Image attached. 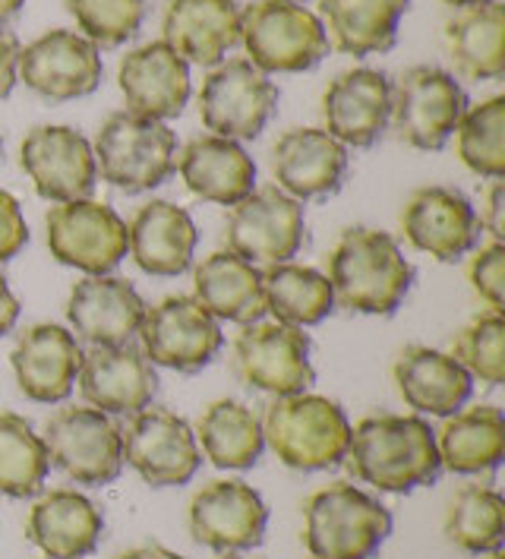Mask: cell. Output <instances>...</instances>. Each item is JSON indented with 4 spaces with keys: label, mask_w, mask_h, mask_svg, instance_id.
<instances>
[{
    "label": "cell",
    "mask_w": 505,
    "mask_h": 559,
    "mask_svg": "<svg viewBox=\"0 0 505 559\" xmlns=\"http://www.w3.org/2000/svg\"><path fill=\"white\" fill-rule=\"evenodd\" d=\"M480 225L493 235L496 243H503L505 237V180H493L490 193H486V206L480 215Z\"/></svg>",
    "instance_id": "ee69618b"
},
{
    "label": "cell",
    "mask_w": 505,
    "mask_h": 559,
    "mask_svg": "<svg viewBox=\"0 0 505 559\" xmlns=\"http://www.w3.org/2000/svg\"><path fill=\"white\" fill-rule=\"evenodd\" d=\"M180 177L190 193L218 206H238L256 190V162L247 148L225 136H193L178 158Z\"/></svg>",
    "instance_id": "83f0119b"
},
{
    "label": "cell",
    "mask_w": 505,
    "mask_h": 559,
    "mask_svg": "<svg viewBox=\"0 0 505 559\" xmlns=\"http://www.w3.org/2000/svg\"><path fill=\"white\" fill-rule=\"evenodd\" d=\"M221 559H243V557H238V554H225V557Z\"/></svg>",
    "instance_id": "f907efd6"
},
{
    "label": "cell",
    "mask_w": 505,
    "mask_h": 559,
    "mask_svg": "<svg viewBox=\"0 0 505 559\" xmlns=\"http://www.w3.org/2000/svg\"><path fill=\"white\" fill-rule=\"evenodd\" d=\"M392 377L408 408L420 414H436V417L461 412L474 392L471 373L452 354L426 348V345H411L398 354Z\"/></svg>",
    "instance_id": "f1b7e54d"
},
{
    "label": "cell",
    "mask_w": 505,
    "mask_h": 559,
    "mask_svg": "<svg viewBox=\"0 0 505 559\" xmlns=\"http://www.w3.org/2000/svg\"><path fill=\"white\" fill-rule=\"evenodd\" d=\"M465 111L468 98L458 80L440 67L420 63L401 73V80L392 86L388 123L401 143L436 152L446 146Z\"/></svg>",
    "instance_id": "52a82bcc"
},
{
    "label": "cell",
    "mask_w": 505,
    "mask_h": 559,
    "mask_svg": "<svg viewBox=\"0 0 505 559\" xmlns=\"http://www.w3.org/2000/svg\"><path fill=\"white\" fill-rule=\"evenodd\" d=\"M16 320H20V300L10 292V285H7V278H3V272H0V338H3L7 332H13Z\"/></svg>",
    "instance_id": "f6af8a7d"
},
{
    "label": "cell",
    "mask_w": 505,
    "mask_h": 559,
    "mask_svg": "<svg viewBox=\"0 0 505 559\" xmlns=\"http://www.w3.org/2000/svg\"><path fill=\"white\" fill-rule=\"evenodd\" d=\"M272 175L298 203L326 200L345 183L348 148L320 127H294L272 146Z\"/></svg>",
    "instance_id": "ffe728a7"
},
{
    "label": "cell",
    "mask_w": 505,
    "mask_h": 559,
    "mask_svg": "<svg viewBox=\"0 0 505 559\" xmlns=\"http://www.w3.org/2000/svg\"><path fill=\"white\" fill-rule=\"evenodd\" d=\"M76 383L89 408L115 417L146 412L158 392L155 367L133 342L115 348H92L89 354H83Z\"/></svg>",
    "instance_id": "d6986e66"
},
{
    "label": "cell",
    "mask_w": 505,
    "mask_h": 559,
    "mask_svg": "<svg viewBox=\"0 0 505 559\" xmlns=\"http://www.w3.org/2000/svg\"><path fill=\"white\" fill-rule=\"evenodd\" d=\"M225 243L253 265L291 263L306 243L303 206L278 187H260L225 222Z\"/></svg>",
    "instance_id": "9c48e42d"
},
{
    "label": "cell",
    "mask_w": 505,
    "mask_h": 559,
    "mask_svg": "<svg viewBox=\"0 0 505 559\" xmlns=\"http://www.w3.org/2000/svg\"><path fill=\"white\" fill-rule=\"evenodd\" d=\"M263 440L294 472H326L345 462L351 420L326 395H278L263 414Z\"/></svg>",
    "instance_id": "3957f363"
},
{
    "label": "cell",
    "mask_w": 505,
    "mask_h": 559,
    "mask_svg": "<svg viewBox=\"0 0 505 559\" xmlns=\"http://www.w3.org/2000/svg\"><path fill=\"white\" fill-rule=\"evenodd\" d=\"M26 243H29V228L23 209L7 190H0V263L13 260Z\"/></svg>",
    "instance_id": "b9f144b4"
},
{
    "label": "cell",
    "mask_w": 505,
    "mask_h": 559,
    "mask_svg": "<svg viewBox=\"0 0 505 559\" xmlns=\"http://www.w3.org/2000/svg\"><path fill=\"white\" fill-rule=\"evenodd\" d=\"M118 559H183V557H178V554H175V550H168V547H158V544H143V547H133V550L120 554Z\"/></svg>",
    "instance_id": "bcb514c9"
},
{
    "label": "cell",
    "mask_w": 505,
    "mask_h": 559,
    "mask_svg": "<svg viewBox=\"0 0 505 559\" xmlns=\"http://www.w3.org/2000/svg\"><path fill=\"white\" fill-rule=\"evenodd\" d=\"M235 373L240 383L268 392L275 399L306 392L316 380L306 332L278 320L247 323L235 342Z\"/></svg>",
    "instance_id": "8fae6325"
},
{
    "label": "cell",
    "mask_w": 505,
    "mask_h": 559,
    "mask_svg": "<svg viewBox=\"0 0 505 559\" xmlns=\"http://www.w3.org/2000/svg\"><path fill=\"white\" fill-rule=\"evenodd\" d=\"M268 509L243 480H212L190 502V534L215 554H243L263 544Z\"/></svg>",
    "instance_id": "e0dca14e"
},
{
    "label": "cell",
    "mask_w": 505,
    "mask_h": 559,
    "mask_svg": "<svg viewBox=\"0 0 505 559\" xmlns=\"http://www.w3.org/2000/svg\"><path fill=\"white\" fill-rule=\"evenodd\" d=\"M48 462L86 487L115 484L123 472V440L111 414L98 408H60L45 424Z\"/></svg>",
    "instance_id": "ba28073f"
},
{
    "label": "cell",
    "mask_w": 505,
    "mask_h": 559,
    "mask_svg": "<svg viewBox=\"0 0 505 559\" xmlns=\"http://www.w3.org/2000/svg\"><path fill=\"white\" fill-rule=\"evenodd\" d=\"M83 354L86 352L80 348L76 335L63 325H29L16 338V348L10 354L20 392L41 405H58L70 399L80 377Z\"/></svg>",
    "instance_id": "603a6c76"
},
{
    "label": "cell",
    "mask_w": 505,
    "mask_h": 559,
    "mask_svg": "<svg viewBox=\"0 0 505 559\" xmlns=\"http://www.w3.org/2000/svg\"><path fill=\"white\" fill-rule=\"evenodd\" d=\"M123 462L149 487H180L190 484L200 465V445L190 424L168 408H146L133 414L130 427L120 430Z\"/></svg>",
    "instance_id": "5bb4252c"
},
{
    "label": "cell",
    "mask_w": 505,
    "mask_h": 559,
    "mask_svg": "<svg viewBox=\"0 0 505 559\" xmlns=\"http://www.w3.org/2000/svg\"><path fill=\"white\" fill-rule=\"evenodd\" d=\"M240 41L263 73H303L328 55L316 13L298 0H256L240 10Z\"/></svg>",
    "instance_id": "8992f818"
},
{
    "label": "cell",
    "mask_w": 505,
    "mask_h": 559,
    "mask_svg": "<svg viewBox=\"0 0 505 559\" xmlns=\"http://www.w3.org/2000/svg\"><path fill=\"white\" fill-rule=\"evenodd\" d=\"M101 48L86 35L51 29L20 51L16 76L48 102H73L92 95L101 83Z\"/></svg>",
    "instance_id": "2e32d148"
},
{
    "label": "cell",
    "mask_w": 505,
    "mask_h": 559,
    "mask_svg": "<svg viewBox=\"0 0 505 559\" xmlns=\"http://www.w3.org/2000/svg\"><path fill=\"white\" fill-rule=\"evenodd\" d=\"M335 307L370 317H392L414 285V265L398 240L376 228H348L328 257Z\"/></svg>",
    "instance_id": "7a4b0ae2"
},
{
    "label": "cell",
    "mask_w": 505,
    "mask_h": 559,
    "mask_svg": "<svg viewBox=\"0 0 505 559\" xmlns=\"http://www.w3.org/2000/svg\"><path fill=\"white\" fill-rule=\"evenodd\" d=\"M392 115V83L383 70L357 67L345 70L328 83L323 95L326 133L341 146L370 148L388 127Z\"/></svg>",
    "instance_id": "44dd1931"
},
{
    "label": "cell",
    "mask_w": 505,
    "mask_h": 559,
    "mask_svg": "<svg viewBox=\"0 0 505 559\" xmlns=\"http://www.w3.org/2000/svg\"><path fill=\"white\" fill-rule=\"evenodd\" d=\"M95 165L120 193H146L161 187L178 168V136L168 123L115 111L95 136Z\"/></svg>",
    "instance_id": "5b68a950"
},
{
    "label": "cell",
    "mask_w": 505,
    "mask_h": 559,
    "mask_svg": "<svg viewBox=\"0 0 505 559\" xmlns=\"http://www.w3.org/2000/svg\"><path fill=\"white\" fill-rule=\"evenodd\" d=\"M490 559H503V550H496V554H490Z\"/></svg>",
    "instance_id": "681fc988"
},
{
    "label": "cell",
    "mask_w": 505,
    "mask_h": 559,
    "mask_svg": "<svg viewBox=\"0 0 505 559\" xmlns=\"http://www.w3.org/2000/svg\"><path fill=\"white\" fill-rule=\"evenodd\" d=\"M448 58L468 80H500L505 73V7L500 0L471 7L446 29Z\"/></svg>",
    "instance_id": "836d02e7"
},
{
    "label": "cell",
    "mask_w": 505,
    "mask_h": 559,
    "mask_svg": "<svg viewBox=\"0 0 505 559\" xmlns=\"http://www.w3.org/2000/svg\"><path fill=\"white\" fill-rule=\"evenodd\" d=\"M278 108V86L247 58L221 60L200 88V118L215 136L256 140Z\"/></svg>",
    "instance_id": "30bf717a"
},
{
    "label": "cell",
    "mask_w": 505,
    "mask_h": 559,
    "mask_svg": "<svg viewBox=\"0 0 505 559\" xmlns=\"http://www.w3.org/2000/svg\"><path fill=\"white\" fill-rule=\"evenodd\" d=\"M468 278L480 300H486L490 310L505 307V247L503 243H486L474 253V260L468 265Z\"/></svg>",
    "instance_id": "60d3db41"
},
{
    "label": "cell",
    "mask_w": 505,
    "mask_h": 559,
    "mask_svg": "<svg viewBox=\"0 0 505 559\" xmlns=\"http://www.w3.org/2000/svg\"><path fill=\"white\" fill-rule=\"evenodd\" d=\"M20 165L48 203L89 200L98 180L92 143L73 127H32L20 146Z\"/></svg>",
    "instance_id": "9a60e30c"
},
{
    "label": "cell",
    "mask_w": 505,
    "mask_h": 559,
    "mask_svg": "<svg viewBox=\"0 0 505 559\" xmlns=\"http://www.w3.org/2000/svg\"><path fill=\"white\" fill-rule=\"evenodd\" d=\"M146 317L140 292L118 275H89L73 285L67 320L92 348H115L133 342Z\"/></svg>",
    "instance_id": "7402d4cb"
},
{
    "label": "cell",
    "mask_w": 505,
    "mask_h": 559,
    "mask_svg": "<svg viewBox=\"0 0 505 559\" xmlns=\"http://www.w3.org/2000/svg\"><path fill=\"white\" fill-rule=\"evenodd\" d=\"M136 335L152 364L178 373H200L225 345L218 320L208 317L196 297L187 295L165 297L161 304L146 307Z\"/></svg>",
    "instance_id": "4fadbf2b"
},
{
    "label": "cell",
    "mask_w": 505,
    "mask_h": 559,
    "mask_svg": "<svg viewBox=\"0 0 505 559\" xmlns=\"http://www.w3.org/2000/svg\"><path fill=\"white\" fill-rule=\"evenodd\" d=\"M118 86L127 111L152 120L178 118L190 98V63L165 41H149L118 67Z\"/></svg>",
    "instance_id": "cb8c5ba5"
},
{
    "label": "cell",
    "mask_w": 505,
    "mask_h": 559,
    "mask_svg": "<svg viewBox=\"0 0 505 559\" xmlns=\"http://www.w3.org/2000/svg\"><path fill=\"white\" fill-rule=\"evenodd\" d=\"M20 41L16 35L7 29H0V98H7L13 86H16V67H20Z\"/></svg>",
    "instance_id": "7bdbcfd3"
},
{
    "label": "cell",
    "mask_w": 505,
    "mask_h": 559,
    "mask_svg": "<svg viewBox=\"0 0 505 559\" xmlns=\"http://www.w3.org/2000/svg\"><path fill=\"white\" fill-rule=\"evenodd\" d=\"M452 357L471 373V380L500 385L505 380V320L500 310H483L465 325L455 342Z\"/></svg>",
    "instance_id": "f35d334b"
},
{
    "label": "cell",
    "mask_w": 505,
    "mask_h": 559,
    "mask_svg": "<svg viewBox=\"0 0 505 559\" xmlns=\"http://www.w3.org/2000/svg\"><path fill=\"white\" fill-rule=\"evenodd\" d=\"M23 3H26V0H0V23L13 20V16L23 10Z\"/></svg>",
    "instance_id": "7dc6e473"
},
{
    "label": "cell",
    "mask_w": 505,
    "mask_h": 559,
    "mask_svg": "<svg viewBox=\"0 0 505 559\" xmlns=\"http://www.w3.org/2000/svg\"><path fill=\"white\" fill-rule=\"evenodd\" d=\"M345 465L351 477L386 493L430 487L443 472L436 430L414 414H373L360 420L351 427Z\"/></svg>",
    "instance_id": "6da1fadb"
},
{
    "label": "cell",
    "mask_w": 505,
    "mask_h": 559,
    "mask_svg": "<svg viewBox=\"0 0 505 559\" xmlns=\"http://www.w3.org/2000/svg\"><path fill=\"white\" fill-rule=\"evenodd\" d=\"M70 16L95 48H120L146 20V0H67Z\"/></svg>",
    "instance_id": "ab89813d"
},
{
    "label": "cell",
    "mask_w": 505,
    "mask_h": 559,
    "mask_svg": "<svg viewBox=\"0 0 505 559\" xmlns=\"http://www.w3.org/2000/svg\"><path fill=\"white\" fill-rule=\"evenodd\" d=\"M26 534L45 557L86 559L101 544L105 519L89 497L60 487L32 506Z\"/></svg>",
    "instance_id": "4316f807"
},
{
    "label": "cell",
    "mask_w": 505,
    "mask_h": 559,
    "mask_svg": "<svg viewBox=\"0 0 505 559\" xmlns=\"http://www.w3.org/2000/svg\"><path fill=\"white\" fill-rule=\"evenodd\" d=\"M448 7H458V10H471V7H483V3H493V0H446Z\"/></svg>",
    "instance_id": "c3c4849f"
},
{
    "label": "cell",
    "mask_w": 505,
    "mask_h": 559,
    "mask_svg": "<svg viewBox=\"0 0 505 559\" xmlns=\"http://www.w3.org/2000/svg\"><path fill=\"white\" fill-rule=\"evenodd\" d=\"M165 45L187 63L218 67L240 45V7L235 0H168Z\"/></svg>",
    "instance_id": "d4e9b609"
},
{
    "label": "cell",
    "mask_w": 505,
    "mask_h": 559,
    "mask_svg": "<svg viewBox=\"0 0 505 559\" xmlns=\"http://www.w3.org/2000/svg\"><path fill=\"white\" fill-rule=\"evenodd\" d=\"M48 250L60 265L86 275H108L127 257V222L108 203L73 200L51 206Z\"/></svg>",
    "instance_id": "7c38bea8"
},
{
    "label": "cell",
    "mask_w": 505,
    "mask_h": 559,
    "mask_svg": "<svg viewBox=\"0 0 505 559\" xmlns=\"http://www.w3.org/2000/svg\"><path fill=\"white\" fill-rule=\"evenodd\" d=\"M323 29L341 55L370 58L395 48L408 0H323Z\"/></svg>",
    "instance_id": "4dcf8cb0"
},
{
    "label": "cell",
    "mask_w": 505,
    "mask_h": 559,
    "mask_svg": "<svg viewBox=\"0 0 505 559\" xmlns=\"http://www.w3.org/2000/svg\"><path fill=\"white\" fill-rule=\"evenodd\" d=\"M401 231L408 243L440 263H455L480 240V218L471 200L455 187H420L401 209Z\"/></svg>",
    "instance_id": "ac0fdd59"
},
{
    "label": "cell",
    "mask_w": 505,
    "mask_h": 559,
    "mask_svg": "<svg viewBox=\"0 0 505 559\" xmlns=\"http://www.w3.org/2000/svg\"><path fill=\"white\" fill-rule=\"evenodd\" d=\"M458 155L480 177H505V98L493 95L458 120Z\"/></svg>",
    "instance_id": "74e56055"
},
{
    "label": "cell",
    "mask_w": 505,
    "mask_h": 559,
    "mask_svg": "<svg viewBox=\"0 0 505 559\" xmlns=\"http://www.w3.org/2000/svg\"><path fill=\"white\" fill-rule=\"evenodd\" d=\"M193 297L212 320L247 325L266 317L263 269L231 250H215L193 269Z\"/></svg>",
    "instance_id": "f546056e"
},
{
    "label": "cell",
    "mask_w": 505,
    "mask_h": 559,
    "mask_svg": "<svg viewBox=\"0 0 505 559\" xmlns=\"http://www.w3.org/2000/svg\"><path fill=\"white\" fill-rule=\"evenodd\" d=\"M505 502L493 487L468 484L455 493L446 512V540L465 554L503 550Z\"/></svg>",
    "instance_id": "8d00e7d4"
},
{
    "label": "cell",
    "mask_w": 505,
    "mask_h": 559,
    "mask_svg": "<svg viewBox=\"0 0 505 559\" xmlns=\"http://www.w3.org/2000/svg\"><path fill=\"white\" fill-rule=\"evenodd\" d=\"M196 437L203 442V452L215 468L228 472H247L260 462L266 440H263V424L235 399H218L196 420Z\"/></svg>",
    "instance_id": "d6a6232c"
},
{
    "label": "cell",
    "mask_w": 505,
    "mask_h": 559,
    "mask_svg": "<svg viewBox=\"0 0 505 559\" xmlns=\"http://www.w3.org/2000/svg\"><path fill=\"white\" fill-rule=\"evenodd\" d=\"M51 472L48 449L26 417L0 414V497L26 500L41 493Z\"/></svg>",
    "instance_id": "d590c367"
},
{
    "label": "cell",
    "mask_w": 505,
    "mask_h": 559,
    "mask_svg": "<svg viewBox=\"0 0 505 559\" xmlns=\"http://www.w3.org/2000/svg\"><path fill=\"white\" fill-rule=\"evenodd\" d=\"M388 534L386 506L354 484H328L303 502V544L316 559H373Z\"/></svg>",
    "instance_id": "277c9868"
},
{
    "label": "cell",
    "mask_w": 505,
    "mask_h": 559,
    "mask_svg": "<svg viewBox=\"0 0 505 559\" xmlns=\"http://www.w3.org/2000/svg\"><path fill=\"white\" fill-rule=\"evenodd\" d=\"M266 313L278 323L320 325L335 310L332 285L320 269L298 263H278L263 269Z\"/></svg>",
    "instance_id": "e575fe53"
},
{
    "label": "cell",
    "mask_w": 505,
    "mask_h": 559,
    "mask_svg": "<svg viewBox=\"0 0 505 559\" xmlns=\"http://www.w3.org/2000/svg\"><path fill=\"white\" fill-rule=\"evenodd\" d=\"M200 231L187 209L152 200L127 225V250L133 263L158 278H175L193 263Z\"/></svg>",
    "instance_id": "484cf974"
},
{
    "label": "cell",
    "mask_w": 505,
    "mask_h": 559,
    "mask_svg": "<svg viewBox=\"0 0 505 559\" xmlns=\"http://www.w3.org/2000/svg\"><path fill=\"white\" fill-rule=\"evenodd\" d=\"M440 462L452 474L496 472L505 459V417L496 405L448 414L436 433Z\"/></svg>",
    "instance_id": "1f68e13d"
}]
</instances>
